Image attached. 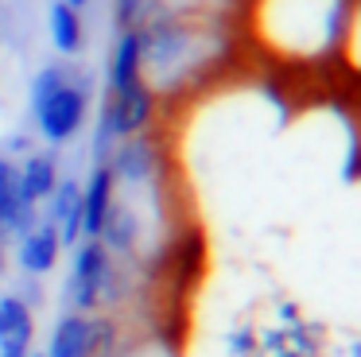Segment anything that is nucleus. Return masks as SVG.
Wrapping results in <instances>:
<instances>
[{
    "mask_svg": "<svg viewBox=\"0 0 361 357\" xmlns=\"http://www.w3.org/2000/svg\"><path fill=\"white\" fill-rule=\"evenodd\" d=\"M249 23L264 51L288 62H311L350 47L357 0H249Z\"/></svg>",
    "mask_w": 361,
    "mask_h": 357,
    "instance_id": "1",
    "label": "nucleus"
},
{
    "mask_svg": "<svg viewBox=\"0 0 361 357\" xmlns=\"http://www.w3.org/2000/svg\"><path fill=\"white\" fill-rule=\"evenodd\" d=\"M144 35V66L140 78L152 93L183 85L218 54V23L214 16H183L159 12L140 28Z\"/></svg>",
    "mask_w": 361,
    "mask_h": 357,
    "instance_id": "2",
    "label": "nucleus"
},
{
    "mask_svg": "<svg viewBox=\"0 0 361 357\" xmlns=\"http://www.w3.org/2000/svg\"><path fill=\"white\" fill-rule=\"evenodd\" d=\"M90 113V82L66 62L43 66L32 82V116L47 144H66L82 132Z\"/></svg>",
    "mask_w": 361,
    "mask_h": 357,
    "instance_id": "3",
    "label": "nucleus"
},
{
    "mask_svg": "<svg viewBox=\"0 0 361 357\" xmlns=\"http://www.w3.org/2000/svg\"><path fill=\"white\" fill-rule=\"evenodd\" d=\"M156 93L140 82L121 85V90H105L102 113H97V128H94V155L97 163L109 159V152L128 136H144V128L156 116Z\"/></svg>",
    "mask_w": 361,
    "mask_h": 357,
    "instance_id": "4",
    "label": "nucleus"
},
{
    "mask_svg": "<svg viewBox=\"0 0 361 357\" xmlns=\"http://www.w3.org/2000/svg\"><path fill=\"white\" fill-rule=\"evenodd\" d=\"M113 279H117V264H113V253L102 245L97 237H86L74 245V264H71V307L78 315L102 307L113 295Z\"/></svg>",
    "mask_w": 361,
    "mask_h": 357,
    "instance_id": "5",
    "label": "nucleus"
},
{
    "mask_svg": "<svg viewBox=\"0 0 361 357\" xmlns=\"http://www.w3.org/2000/svg\"><path fill=\"white\" fill-rule=\"evenodd\" d=\"M39 206H27L20 194V171L8 155L0 152V237L4 233H27L39 222Z\"/></svg>",
    "mask_w": 361,
    "mask_h": 357,
    "instance_id": "6",
    "label": "nucleus"
},
{
    "mask_svg": "<svg viewBox=\"0 0 361 357\" xmlns=\"http://www.w3.org/2000/svg\"><path fill=\"white\" fill-rule=\"evenodd\" d=\"M35 318L20 295H0V357H32Z\"/></svg>",
    "mask_w": 361,
    "mask_h": 357,
    "instance_id": "7",
    "label": "nucleus"
},
{
    "mask_svg": "<svg viewBox=\"0 0 361 357\" xmlns=\"http://www.w3.org/2000/svg\"><path fill=\"white\" fill-rule=\"evenodd\" d=\"M59 253H63V241H59V229L47 217H39L27 233H20L16 256H20V268H24L27 276H47L59 264Z\"/></svg>",
    "mask_w": 361,
    "mask_h": 357,
    "instance_id": "8",
    "label": "nucleus"
},
{
    "mask_svg": "<svg viewBox=\"0 0 361 357\" xmlns=\"http://www.w3.org/2000/svg\"><path fill=\"white\" fill-rule=\"evenodd\" d=\"M113 198H117V183H113V171L105 163H97L90 171L86 186H82V237H97L105 225Z\"/></svg>",
    "mask_w": 361,
    "mask_h": 357,
    "instance_id": "9",
    "label": "nucleus"
},
{
    "mask_svg": "<svg viewBox=\"0 0 361 357\" xmlns=\"http://www.w3.org/2000/svg\"><path fill=\"white\" fill-rule=\"evenodd\" d=\"M20 171V194L27 206H43L51 198V190L59 186V159L51 152H27L24 163H16Z\"/></svg>",
    "mask_w": 361,
    "mask_h": 357,
    "instance_id": "10",
    "label": "nucleus"
},
{
    "mask_svg": "<svg viewBox=\"0 0 361 357\" xmlns=\"http://www.w3.org/2000/svg\"><path fill=\"white\" fill-rule=\"evenodd\" d=\"M43 357H94V318L78 310L63 315Z\"/></svg>",
    "mask_w": 361,
    "mask_h": 357,
    "instance_id": "11",
    "label": "nucleus"
},
{
    "mask_svg": "<svg viewBox=\"0 0 361 357\" xmlns=\"http://www.w3.org/2000/svg\"><path fill=\"white\" fill-rule=\"evenodd\" d=\"M140 66H144V35L140 31H117V43L109 51V90L140 82Z\"/></svg>",
    "mask_w": 361,
    "mask_h": 357,
    "instance_id": "12",
    "label": "nucleus"
},
{
    "mask_svg": "<svg viewBox=\"0 0 361 357\" xmlns=\"http://www.w3.org/2000/svg\"><path fill=\"white\" fill-rule=\"evenodd\" d=\"M47 31H51V43L63 59H74V54L86 47V28H82V12H74L71 4L63 0H51L47 8Z\"/></svg>",
    "mask_w": 361,
    "mask_h": 357,
    "instance_id": "13",
    "label": "nucleus"
},
{
    "mask_svg": "<svg viewBox=\"0 0 361 357\" xmlns=\"http://www.w3.org/2000/svg\"><path fill=\"white\" fill-rule=\"evenodd\" d=\"M152 16H159L156 0H113V28L117 31H140Z\"/></svg>",
    "mask_w": 361,
    "mask_h": 357,
    "instance_id": "14",
    "label": "nucleus"
},
{
    "mask_svg": "<svg viewBox=\"0 0 361 357\" xmlns=\"http://www.w3.org/2000/svg\"><path fill=\"white\" fill-rule=\"evenodd\" d=\"M229 0H156L159 12H183V16H218Z\"/></svg>",
    "mask_w": 361,
    "mask_h": 357,
    "instance_id": "15",
    "label": "nucleus"
},
{
    "mask_svg": "<svg viewBox=\"0 0 361 357\" xmlns=\"http://www.w3.org/2000/svg\"><path fill=\"white\" fill-rule=\"evenodd\" d=\"M63 4H71V8H74V12H82V8H86V4H90V0H63Z\"/></svg>",
    "mask_w": 361,
    "mask_h": 357,
    "instance_id": "16",
    "label": "nucleus"
},
{
    "mask_svg": "<svg viewBox=\"0 0 361 357\" xmlns=\"http://www.w3.org/2000/svg\"><path fill=\"white\" fill-rule=\"evenodd\" d=\"M39 357H43V353H39Z\"/></svg>",
    "mask_w": 361,
    "mask_h": 357,
    "instance_id": "17",
    "label": "nucleus"
}]
</instances>
